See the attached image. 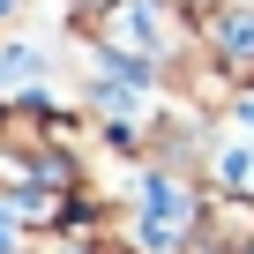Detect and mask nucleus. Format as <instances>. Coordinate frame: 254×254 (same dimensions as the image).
<instances>
[{
	"mask_svg": "<svg viewBox=\"0 0 254 254\" xmlns=\"http://www.w3.org/2000/svg\"><path fill=\"white\" fill-rule=\"evenodd\" d=\"M8 8H15V0H0V15H8Z\"/></svg>",
	"mask_w": 254,
	"mask_h": 254,
	"instance_id": "obj_2",
	"label": "nucleus"
},
{
	"mask_svg": "<svg viewBox=\"0 0 254 254\" xmlns=\"http://www.w3.org/2000/svg\"><path fill=\"white\" fill-rule=\"evenodd\" d=\"M217 38H224V60H254V8L217 15Z\"/></svg>",
	"mask_w": 254,
	"mask_h": 254,
	"instance_id": "obj_1",
	"label": "nucleus"
}]
</instances>
